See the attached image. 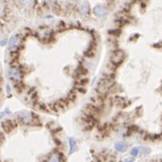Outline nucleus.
I'll return each mask as SVG.
<instances>
[{
    "label": "nucleus",
    "instance_id": "obj_1",
    "mask_svg": "<svg viewBox=\"0 0 162 162\" xmlns=\"http://www.w3.org/2000/svg\"><path fill=\"white\" fill-rule=\"evenodd\" d=\"M113 85V81L109 77H104L103 79L99 82L98 84V91L100 93H107L108 91L111 89V86Z\"/></svg>",
    "mask_w": 162,
    "mask_h": 162
},
{
    "label": "nucleus",
    "instance_id": "obj_2",
    "mask_svg": "<svg viewBox=\"0 0 162 162\" xmlns=\"http://www.w3.org/2000/svg\"><path fill=\"white\" fill-rule=\"evenodd\" d=\"M16 116L18 117V119L21 120L22 123H24V124H30L33 121V115H32V112L27 110H23V111H18Z\"/></svg>",
    "mask_w": 162,
    "mask_h": 162
},
{
    "label": "nucleus",
    "instance_id": "obj_3",
    "mask_svg": "<svg viewBox=\"0 0 162 162\" xmlns=\"http://www.w3.org/2000/svg\"><path fill=\"white\" fill-rule=\"evenodd\" d=\"M7 76H8L9 79L14 81L15 83L18 81H21L22 78V72L17 67H10L8 69V73H7Z\"/></svg>",
    "mask_w": 162,
    "mask_h": 162
},
{
    "label": "nucleus",
    "instance_id": "obj_4",
    "mask_svg": "<svg viewBox=\"0 0 162 162\" xmlns=\"http://www.w3.org/2000/svg\"><path fill=\"white\" fill-rule=\"evenodd\" d=\"M22 44V36L19 34H14L9 40L8 48L9 50H17Z\"/></svg>",
    "mask_w": 162,
    "mask_h": 162
},
{
    "label": "nucleus",
    "instance_id": "obj_5",
    "mask_svg": "<svg viewBox=\"0 0 162 162\" xmlns=\"http://www.w3.org/2000/svg\"><path fill=\"white\" fill-rule=\"evenodd\" d=\"M125 59V53L121 50H117L111 56V62L113 65H119Z\"/></svg>",
    "mask_w": 162,
    "mask_h": 162
},
{
    "label": "nucleus",
    "instance_id": "obj_6",
    "mask_svg": "<svg viewBox=\"0 0 162 162\" xmlns=\"http://www.w3.org/2000/svg\"><path fill=\"white\" fill-rule=\"evenodd\" d=\"M94 14H95L99 18H102L106 16L107 9H106V7H104L103 5H98V6H95V8H94Z\"/></svg>",
    "mask_w": 162,
    "mask_h": 162
},
{
    "label": "nucleus",
    "instance_id": "obj_7",
    "mask_svg": "<svg viewBox=\"0 0 162 162\" xmlns=\"http://www.w3.org/2000/svg\"><path fill=\"white\" fill-rule=\"evenodd\" d=\"M78 12H79V14H82V15H87L89 12H90V6H89V4H87L86 1L81 2L79 6H78Z\"/></svg>",
    "mask_w": 162,
    "mask_h": 162
},
{
    "label": "nucleus",
    "instance_id": "obj_8",
    "mask_svg": "<svg viewBox=\"0 0 162 162\" xmlns=\"http://www.w3.org/2000/svg\"><path fill=\"white\" fill-rule=\"evenodd\" d=\"M68 142H69V154H73L74 152H76L77 149H78L77 142H76V140L73 138V137H69Z\"/></svg>",
    "mask_w": 162,
    "mask_h": 162
},
{
    "label": "nucleus",
    "instance_id": "obj_9",
    "mask_svg": "<svg viewBox=\"0 0 162 162\" xmlns=\"http://www.w3.org/2000/svg\"><path fill=\"white\" fill-rule=\"evenodd\" d=\"M127 144L125 142H117L115 144V150L118 152H126L127 151Z\"/></svg>",
    "mask_w": 162,
    "mask_h": 162
},
{
    "label": "nucleus",
    "instance_id": "obj_10",
    "mask_svg": "<svg viewBox=\"0 0 162 162\" xmlns=\"http://www.w3.org/2000/svg\"><path fill=\"white\" fill-rule=\"evenodd\" d=\"M47 162H61L60 154H52V155H50Z\"/></svg>",
    "mask_w": 162,
    "mask_h": 162
},
{
    "label": "nucleus",
    "instance_id": "obj_11",
    "mask_svg": "<svg viewBox=\"0 0 162 162\" xmlns=\"http://www.w3.org/2000/svg\"><path fill=\"white\" fill-rule=\"evenodd\" d=\"M21 1H22V5H23L24 8H31V7L34 5L35 0H21Z\"/></svg>",
    "mask_w": 162,
    "mask_h": 162
},
{
    "label": "nucleus",
    "instance_id": "obj_12",
    "mask_svg": "<svg viewBox=\"0 0 162 162\" xmlns=\"http://www.w3.org/2000/svg\"><path fill=\"white\" fill-rule=\"evenodd\" d=\"M141 154V147H133L132 150H130V155L132 157H138Z\"/></svg>",
    "mask_w": 162,
    "mask_h": 162
},
{
    "label": "nucleus",
    "instance_id": "obj_13",
    "mask_svg": "<svg viewBox=\"0 0 162 162\" xmlns=\"http://www.w3.org/2000/svg\"><path fill=\"white\" fill-rule=\"evenodd\" d=\"M149 153H150V149H147V147H143V146H142L141 154H149Z\"/></svg>",
    "mask_w": 162,
    "mask_h": 162
},
{
    "label": "nucleus",
    "instance_id": "obj_14",
    "mask_svg": "<svg viewBox=\"0 0 162 162\" xmlns=\"http://www.w3.org/2000/svg\"><path fill=\"white\" fill-rule=\"evenodd\" d=\"M6 43H7V41H6L4 38H2V40H1V46H2V47H5V44H6Z\"/></svg>",
    "mask_w": 162,
    "mask_h": 162
},
{
    "label": "nucleus",
    "instance_id": "obj_15",
    "mask_svg": "<svg viewBox=\"0 0 162 162\" xmlns=\"http://www.w3.org/2000/svg\"><path fill=\"white\" fill-rule=\"evenodd\" d=\"M125 162H134V159H126V160H125Z\"/></svg>",
    "mask_w": 162,
    "mask_h": 162
},
{
    "label": "nucleus",
    "instance_id": "obj_16",
    "mask_svg": "<svg viewBox=\"0 0 162 162\" xmlns=\"http://www.w3.org/2000/svg\"><path fill=\"white\" fill-rule=\"evenodd\" d=\"M6 91H7L8 93H10V86H9V85L6 86Z\"/></svg>",
    "mask_w": 162,
    "mask_h": 162
}]
</instances>
